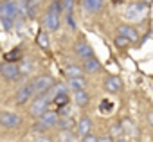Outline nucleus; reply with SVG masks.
I'll return each instance as SVG.
<instances>
[{
  "label": "nucleus",
  "mask_w": 153,
  "mask_h": 142,
  "mask_svg": "<svg viewBox=\"0 0 153 142\" xmlns=\"http://www.w3.org/2000/svg\"><path fill=\"white\" fill-rule=\"evenodd\" d=\"M0 124L4 128H16L20 124V117L11 112H2L0 113Z\"/></svg>",
  "instance_id": "6"
},
{
  "label": "nucleus",
  "mask_w": 153,
  "mask_h": 142,
  "mask_svg": "<svg viewBox=\"0 0 153 142\" xmlns=\"http://www.w3.org/2000/svg\"><path fill=\"white\" fill-rule=\"evenodd\" d=\"M36 142H49V138H47V137H40Z\"/></svg>",
  "instance_id": "34"
},
{
  "label": "nucleus",
  "mask_w": 153,
  "mask_h": 142,
  "mask_svg": "<svg viewBox=\"0 0 153 142\" xmlns=\"http://www.w3.org/2000/svg\"><path fill=\"white\" fill-rule=\"evenodd\" d=\"M40 4L38 2H25V15L29 16V18H34L36 16V7H38Z\"/></svg>",
  "instance_id": "22"
},
{
  "label": "nucleus",
  "mask_w": 153,
  "mask_h": 142,
  "mask_svg": "<svg viewBox=\"0 0 153 142\" xmlns=\"http://www.w3.org/2000/svg\"><path fill=\"white\" fill-rule=\"evenodd\" d=\"M119 36L126 38L128 41H137V38H139L137 31L131 25H119Z\"/></svg>",
  "instance_id": "10"
},
{
  "label": "nucleus",
  "mask_w": 153,
  "mask_h": 142,
  "mask_svg": "<svg viewBox=\"0 0 153 142\" xmlns=\"http://www.w3.org/2000/svg\"><path fill=\"white\" fill-rule=\"evenodd\" d=\"M2 24H4V29H6V31H9V29L13 27V22H7V20H4Z\"/></svg>",
  "instance_id": "32"
},
{
  "label": "nucleus",
  "mask_w": 153,
  "mask_h": 142,
  "mask_svg": "<svg viewBox=\"0 0 153 142\" xmlns=\"http://www.w3.org/2000/svg\"><path fill=\"white\" fill-rule=\"evenodd\" d=\"M85 72H88V74H96V72H99L101 70V63H99V59H96V58H90V59H85L83 61V67H81Z\"/></svg>",
  "instance_id": "12"
},
{
  "label": "nucleus",
  "mask_w": 153,
  "mask_h": 142,
  "mask_svg": "<svg viewBox=\"0 0 153 142\" xmlns=\"http://www.w3.org/2000/svg\"><path fill=\"white\" fill-rule=\"evenodd\" d=\"M43 24H45V29H49V31H58V29H59V16L54 15V13H51V11H47L45 16H43Z\"/></svg>",
  "instance_id": "9"
},
{
  "label": "nucleus",
  "mask_w": 153,
  "mask_h": 142,
  "mask_svg": "<svg viewBox=\"0 0 153 142\" xmlns=\"http://www.w3.org/2000/svg\"><path fill=\"white\" fill-rule=\"evenodd\" d=\"M144 13H146V4H133V6L128 9L126 16H128V18H140Z\"/></svg>",
  "instance_id": "14"
},
{
  "label": "nucleus",
  "mask_w": 153,
  "mask_h": 142,
  "mask_svg": "<svg viewBox=\"0 0 153 142\" xmlns=\"http://www.w3.org/2000/svg\"><path fill=\"white\" fill-rule=\"evenodd\" d=\"M58 119H59V115H58V112H52V110H47L42 117H40V121H38V124L40 126H43L45 129H49V128H52V126H56V122H58Z\"/></svg>",
  "instance_id": "5"
},
{
  "label": "nucleus",
  "mask_w": 153,
  "mask_h": 142,
  "mask_svg": "<svg viewBox=\"0 0 153 142\" xmlns=\"http://www.w3.org/2000/svg\"><path fill=\"white\" fill-rule=\"evenodd\" d=\"M68 87H70L74 92H79V90H85L87 81H85L83 78H76V79H70V81H68Z\"/></svg>",
  "instance_id": "19"
},
{
  "label": "nucleus",
  "mask_w": 153,
  "mask_h": 142,
  "mask_svg": "<svg viewBox=\"0 0 153 142\" xmlns=\"http://www.w3.org/2000/svg\"><path fill=\"white\" fill-rule=\"evenodd\" d=\"M115 142H130V140H128V138H123V137H121V138H117Z\"/></svg>",
  "instance_id": "35"
},
{
  "label": "nucleus",
  "mask_w": 153,
  "mask_h": 142,
  "mask_svg": "<svg viewBox=\"0 0 153 142\" xmlns=\"http://www.w3.org/2000/svg\"><path fill=\"white\" fill-rule=\"evenodd\" d=\"M81 142H97V137H94V135H87V137L81 138Z\"/></svg>",
  "instance_id": "31"
},
{
  "label": "nucleus",
  "mask_w": 153,
  "mask_h": 142,
  "mask_svg": "<svg viewBox=\"0 0 153 142\" xmlns=\"http://www.w3.org/2000/svg\"><path fill=\"white\" fill-rule=\"evenodd\" d=\"M67 25H68L70 29H76V20H74V16H72V11L67 13Z\"/></svg>",
  "instance_id": "27"
},
{
  "label": "nucleus",
  "mask_w": 153,
  "mask_h": 142,
  "mask_svg": "<svg viewBox=\"0 0 153 142\" xmlns=\"http://www.w3.org/2000/svg\"><path fill=\"white\" fill-rule=\"evenodd\" d=\"M76 54H78L83 61L94 58V50H92V47L87 41H78V43H76Z\"/></svg>",
  "instance_id": "7"
},
{
  "label": "nucleus",
  "mask_w": 153,
  "mask_h": 142,
  "mask_svg": "<svg viewBox=\"0 0 153 142\" xmlns=\"http://www.w3.org/2000/svg\"><path fill=\"white\" fill-rule=\"evenodd\" d=\"M72 138H74V135L70 131H61V140L63 142H72Z\"/></svg>",
  "instance_id": "29"
},
{
  "label": "nucleus",
  "mask_w": 153,
  "mask_h": 142,
  "mask_svg": "<svg viewBox=\"0 0 153 142\" xmlns=\"http://www.w3.org/2000/svg\"><path fill=\"white\" fill-rule=\"evenodd\" d=\"M68 101H70L68 94H63V95H58V97H54V104H56V106H59V108H65V106L68 104Z\"/></svg>",
  "instance_id": "23"
},
{
  "label": "nucleus",
  "mask_w": 153,
  "mask_h": 142,
  "mask_svg": "<svg viewBox=\"0 0 153 142\" xmlns=\"http://www.w3.org/2000/svg\"><path fill=\"white\" fill-rule=\"evenodd\" d=\"M81 6H83V9H87L88 13H97V11L103 7V2H101V0H85Z\"/></svg>",
  "instance_id": "15"
},
{
  "label": "nucleus",
  "mask_w": 153,
  "mask_h": 142,
  "mask_svg": "<svg viewBox=\"0 0 153 142\" xmlns=\"http://www.w3.org/2000/svg\"><path fill=\"white\" fill-rule=\"evenodd\" d=\"M36 43L42 47V49H49V38H47V33L45 31H40L36 34Z\"/></svg>",
  "instance_id": "20"
},
{
  "label": "nucleus",
  "mask_w": 153,
  "mask_h": 142,
  "mask_svg": "<svg viewBox=\"0 0 153 142\" xmlns=\"http://www.w3.org/2000/svg\"><path fill=\"white\" fill-rule=\"evenodd\" d=\"M49 11H51V13H54V15H58V16H59V15H61V11H63V9H61V4H59V2H51V6H49Z\"/></svg>",
  "instance_id": "25"
},
{
  "label": "nucleus",
  "mask_w": 153,
  "mask_h": 142,
  "mask_svg": "<svg viewBox=\"0 0 153 142\" xmlns=\"http://www.w3.org/2000/svg\"><path fill=\"white\" fill-rule=\"evenodd\" d=\"M97 142H112V138L110 137H101V138H97Z\"/></svg>",
  "instance_id": "33"
},
{
  "label": "nucleus",
  "mask_w": 153,
  "mask_h": 142,
  "mask_svg": "<svg viewBox=\"0 0 153 142\" xmlns=\"http://www.w3.org/2000/svg\"><path fill=\"white\" fill-rule=\"evenodd\" d=\"M149 122L153 124V113H149Z\"/></svg>",
  "instance_id": "36"
},
{
  "label": "nucleus",
  "mask_w": 153,
  "mask_h": 142,
  "mask_svg": "<svg viewBox=\"0 0 153 142\" xmlns=\"http://www.w3.org/2000/svg\"><path fill=\"white\" fill-rule=\"evenodd\" d=\"M59 4H61V9H67V11H72V7H74L72 0H70V2H68V0H65V2H59Z\"/></svg>",
  "instance_id": "30"
},
{
  "label": "nucleus",
  "mask_w": 153,
  "mask_h": 142,
  "mask_svg": "<svg viewBox=\"0 0 153 142\" xmlns=\"http://www.w3.org/2000/svg\"><path fill=\"white\" fill-rule=\"evenodd\" d=\"M74 101H76V104H78V106H87L88 101H90V95H88L85 90H79V92H76Z\"/></svg>",
  "instance_id": "18"
},
{
  "label": "nucleus",
  "mask_w": 153,
  "mask_h": 142,
  "mask_svg": "<svg viewBox=\"0 0 153 142\" xmlns=\"http://www.w3.org/2000/svg\"><path fill=\"white\" fill-rule=\"evenodd\" d=\"M49 104H51V101L45 97V94L36 95L34 101H33V104H31V115L33 117H42L49 110Z\"/></svg>",
  "instance_id": "2"
},
{
  "label": "nucleus",
  "mask_w": 153,
  "mask_h": 142,
  "mask_svg": "<svg viewBox=\"0 0 153 142\" xmlns=\"http://www.w3.org/2000/svg\"><path fill=\"white\" fill-rule=\"evenodd\" d=\"M0 74H2L7 81H15L20 76V67L16 63H2L0 65Z\"/></svg>",
  "instance_id": "4"
},
{
  "label": "nucleus",
  "mask_w": 153,
  "mask_h": 142,
  "mask_svg": "<svg viewBox=\"0 0 153 142\" xmlns=\"http://www.w3.org/2000/svg\"><path fill=\"white\" fill-rule=\"evenodd\" d=\"M18 15V7L16 2H0V20H7V22H15Z\"/></svg>",
  "instance_id": "3"
},
{
  "label": "nucleus",
  "mask_w": 153,
  "mask_h": 142,
  "mask_svg": "<svg viewBox=\"0 0 153 142\" xmlns=\"http://www.w3.org/2000/svg\"><path fill=\"white\" fill-rule=\"evenodd\" d=\"M90 129H92V121L88 117H81L78 122V135L83 138V137L90 135Z\"/></svg>",
  "instance_id": "11"
},
{
  "label": "nucleus",
  "mask_w": 153,
  "mask_h": 142,
  "mask_svg": "<svg viewBox=\"0 0 153 142\" xmlns=\"http://www.w3.org/2000/svg\"><path fill=\"white\" fill-rule=\"evenodd\" d=\"M65 72H67V76H68L70 79L83 78V68H81V67H78V65H68V67L65 68Z\"/></svg>",
  "instance_id": "17"
},
{
  "label": "nucleus",
  "mask_w": 153,
  "mask_h": 142,
  "mask_svg": "<svg viewBox=\"0 0 153 142\" xmlns=\"http://www.w3.org/2000/svg\"><path fill=\"white\" fill-rule=\"evenodd\" d=\"M20 58H22L20 49H13V50L6 52V63H15V61H16V59H20Z\"/></svg>",
  "instance_id": "21"
},
{
  "label": "nucleus",
  "mask_w": 153,
  "mask_h": 142,
  "mask_svg": "<svg viewBox=\"0 0 153 142\" xmlns=\"http://www.w3.org/2000/svg\"><path fill=\"white\" fill-rule=\"evenodd\" d=\"M33 95H34L33 87H31V83H27V85H24V87L18 90V94H16V103H18V104H25Z\"/></svg>",
  "instance_id": "8"
},
{
  "label": "nucleus",
  "mask_w": 153,
  "mask_h": 142,
  "mask_svg": "<svg viewBox=\"0 0 153 142\" xmlns=\"http://www.w3.org/2000/svg\"><path fill=\"white\" fill-rule=\"evenodd\" d=\"M31 87H33L34 95H42V94H45L47 90H51L54 87V81H52L51 76H38L31 81Z\"/></svg>",
  "instance_id": "1"
},
{
  "label": "nucleus",
  "mask_w": 153,
  "mask_h": 142,
  "mask_svg": "<svg viewBox=\"0 0 153 142\" xmlns=\"http://www.w3.org/2000/svg\"><path fill=\"white\" fill-rule=\"evenodd\" d=\"M121 133H123V128H121V124H117V126H112V129H110V138H121Z\"/></svg>",
  "instance_id": "24"
},
{
  "label": "nucleus",
  "mask_w": 153,
  "mask_h": 142,
  "mask_svg": "<svg viewBox=\"0 0 153 142\" xmlns=\"http://www.w3.org/2000/svg\"><path fill=\"white\" fill-rule=\"evenodd\" d=\"M115 45H117V47H128V45H130V41H128L126 38L119 36V38H115Z\"/></svg>",
  "instance_id": "28"
},
{
  "label": "nucleus",
  "mask_w": 153,
  "mask_h": 142,
  "mask_svg": "<svg viewBox=\"0 0 153 142\" xmlns=\"http://www.w3.org/2000/svg\"><path fill=\"white\" fill-rule=\"evenodd\" d=\"M56 126H58L61 131H70V129L74 128V119H72V117H59L58 122H56Z\"/></svg>",
  "instance_id": "16"
},
{
  "label": "nucleus",
  "mask_w": 153,
  "mask_h": 142,
  "mask_svg": "<svg viewBox=\"0 0 153 142\" xmlns=\"http://www.w3.org/2000/svg\"><path fill=\"white\" fill-rule=\"evenodd\" d=\"M121 87H123V83H121V79L117 76H110V78L105 79V88L108 92H119Z\"/></svg>",
  "instance_id": "13"
},
{
  "label": "nucleus",
  "mask_w": 153,
  "mask_h": 142,
  "mask_svg": "<svg viewBox=\"0 0 153 142\" xmlns=\"http://www.w3.org/2000/svg\"><path fill=\"white\" fill-rule=\"evenodd\" d=\"M101 110H103V112H110V110H114V103L103 99V101H101Z\"/></svg>",
  "instance_id": "26"
}]
</instances>
